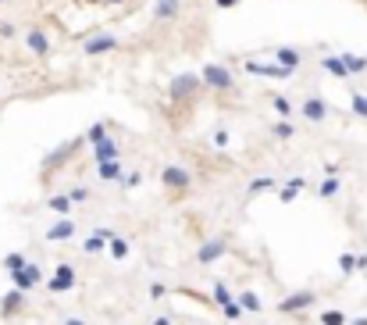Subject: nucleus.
Here are the masks:
<instances>
[{
  "instance_id": "obj_1",
  "label": "nucleus",
  "mask_w": 367,
  "mask_h": 325,
  "mask_svg": "<svg viewBox=\"0 0 367 325\" xmlns=\"http://www.w3.org/2000/svg\"><path fill=\"white\" fill-rule=\"evenodd\" d=\"M200 82L207 86V90H214V93H228V90H235V75H232V68L228 65H203V72H200Z\"/></svg>"
},
{
  "instance_id": "obj_2",
  "label": "nucleus",
  "mask_w": 367,
  "mask_h": 325,
  "mask_svg": "<svg viewBox=\"0 0 367 325\" xmlns=\"http://www.w3.org/2000/svg\"><path fill=\"white\" fill-rule=\"evenodd\" d=\"M200 90H203L200 72H182V75H175V79L168 82V97H171L175 104H182V100H193Z\"/></svg>"
},
{
  "instance_id": "obj_3",
  "label": "nucleus",
  "mask_w": 367,
  "mask_h": 325,
  "mask_svg": "<svg viewBox=\"0 0 367 325\" xmlns=\"http://www.w3.org/2000/svg\"><path fill=\"white\" fill-rule=\"evenodd\" d=\"M75 282H79V272H75V264L61 261L57 269L50 272V279H47V289L54 293V297H61V293H72V289H75Z\"/></svg>"
},
{
  "instance_id": "obj_4",
  "label": "nucleus",
  "mask_w": 367,
  "mask_h": 325,
  "mask_svg": "<svg viewBox=\"0 0 367 325\" xmlns=\"http://www.w3.org/2000/svg\"><path fill=\"white\" fill-rule=\"evenodd\" d=\"M318 304V293L314 289H296V293H289V297H282L279 304H274V311L279 315H303L307 308H314Z\"/></svg>"
},
{
  "instance_id": "obj_5",
  "label": "nucleus",
  "mask_w": 367,
  "mask_h": 325,
  "mask_svg": "<svg viewBox=\"0 0 367 325\" xmlns=\"http://www.w3.org/2000/svg\"><path fill=\"white\" fill-rule=\"evenodd\" d=\"M214 304H218L221 308V315L225 318H232V322H239L242 315H247V311H242V304H239V297H235V293L228 289V282H214Z\"/></svg>"
},
{
  "instance_id": "obj_6",
  "label": "nucleus",
  "mask_w": 367,
  "mask_h": 325,
  "mask_svg": "<svg viewBox=\"0 0 367 325\" xmlns=\"http://www.w3.org/2000/svg\"><path fill=\"white\" fill-rule=\"evenodd\" d=\"M8 279H11V286H15V289H22V293H29V289H36V286H43V282H47V275H43V269H40L36 261H29L22 272H15V275H8Z\"/></svg>"
},
{
  "instance_id": "obj_7",
  "label": "nucleus",
  "mask_w": 367,
  "mask_h": 325,
  "mask_svg": "<svg viewBox=\"0 0 367 325\" xmlns=\"http://www.w3.org/2000/svg\"><path fill=\"white\" fill-rule=\"evenodd\" d=\"M242 68H247L250 75H257V79H279V82H286V79H292L296 72H289V68H282V65H264V61H257V57H247L242 61Z\"/></svg>"
},
{
  "instance_id": "obj_8",
  "label": "nucleus",
  "mask_w": 367,
  "mask_h": 325,
  "mask_svg": "<svg viewBox=\"0 0 367 325\" xmlns=\"http://www.w3.org/2000/svg\"><path fill=\"white\" fill-rule=\"evenodd\" d=\"M161 183H164V190H189L193 186V172L182 168V165H164L161 168Z\"/></svg>"
},
{
  "instance_id": "obj_9",
  "label": "nucleus",
  "mask_w": 367,
  "mask_h": 325,
  "mask_svg": "<svg viewBox=\"0 0 367 325\" xmlns=\"http://www.w3.org/2000/svg\"><path fill=\"white\" fill-rule=\"evenodd\" d=\"M299 114L307 118V122L321 126L325 118H328V100H325L321 93H311V97H303V100H299Z\"/></svg>"
},
{
  "instance_id": "obj_10",
  "label": "nucleus",
  "mask_w": 367,
  "mask_h": 325,
  "mask_svg": "<svg viewBox=\"0 0 367 325\" xmlns=\"http://www.w3.org/2000/svg\"><path fill=\"white\" fill-rule=\"evenodd\" d=\"M121 43H118V36L114 33H100V36H89L86 43H82V54L86 57H104V54H111V50H118Z\"/></svg>"
},
{
  "instance_id": "obj_11",
  "label": "nucleus",
  "mask_w": 367,
  "mask_h": 325,
  "mask_svg": "<svg viewBox=\"0 0 367 325\" xmlns=\"http://www.w3.org/2000/svg\"><path fill=\"white\" fill-rule=\"evenodd\" d=\"M228 254V240L225 236H214V240H203L200 250H196V261L200 264H214V261H221Z\"/></svg>"
},
{
  "instance_id": "obj_12",
  "label": "nucleus",
  "mask_w": 367,
  "mask_h": 325,
  "mask_svg": "<svg viewBox=\"0 0 367 325\" xmlns=\"http://www.w3.org/2000/svg\"><path fill=\"white\" fill-rule=\"evenodd\" d=\"M22 311H25V293L11 286V289L4 293V297H0V318L11 322V318H18Z\"/></svg>"
},
{
  "instance_id": "obj_13",
  "label": "nucleus",
  "mask_w": 367,
  "mask_h": 325,
  "mask_svg": "<svg viewBox=\"0 0 367 325\" xmlns=\"http://www.w3.org/2000/svg\"><path fill=\"white\" fill-rule=\"evenodd\" d=\"M50 47H54V43H50V36L43 33L40 25H33V29L25 33V50L33 54V57H47V54H50Z\"/></svg>"
},
{
  "instance_id": "obj_14",
  "label": "nucleus",
  "mask_w": 367,
  "mask_h": 325,
  "mask_svg": "<svg viewBox=\"0 0 367 325\" xmlns=\"http://www.w3.org/2000/svg\"><path fill=\"white\" fill-rule=\"evenodd\" d=\"M75 232H79L75 218H57V222L47 229V240H50V243H65V240H72Z\"/></svg>"
},
{
  "instance_id": "obj_15",
  "label": "nucleus",
  "mask_w": 367,
  "mask_h": 325,
  "mask_svg": "<svg viewBox=\"0 0 367 325\" xmlns=\"http://www.w3.org/2000/svg\"><path fill=\"white\" fill-rule=\"evenodd\" d=\"M274 65H282V68H289V72H299L303 50H299V47H274Z\"/></svg>"
},
{
  "instance_id": "obj_16",
  "label": "nucleus",
  "mask_w": 367,
  "mask_h": 325,
  "mask_svg": "<svg viewBox=\"0 0 367 325\" xmlns=\"http://www.w3.org/2000/svg\"><path fill=\"white\" fill-rule=\"evenodd\" d=\"M97 179H104V183H121L125 179V161H104V165H97Z\"/></svg>"
},
{
  "instance_id": "obj_17",
  "label": "nucleus",
  "mask_w": 367,
  "mask_h": 325,
  "mask_svg": "<svg viewBox=\"0 0 367 325\" xmlns=\"http://www.w3.org/2000/svg\"><path fill=\"white\" fill-rule=\"evenodd\" d=\"M118 158H121V146H118L114 139H107V143H100V146H93V151H89V161H93V165L118 161Z\"/></svg>"
},
{
  "instance_id": "obj_18",
  "label": "nucleus",
  "mask_w": 367,
  "mask_h": 325,
  "mask_svg": "<svg viewBox=\"0 0 367 325\" xmlns=\"http://www.w3.org/2000/svg\"><path fill=\"white\" fill-rule=\"evenodd\" d=\"M182 15V0H154V18L157 22H175Z\"/></svg>"
},
{
  "instance_id": "obj_19",
  "label": "nucleus",
  "mask_w": 367,
  "mask_h": 325,
  "mask_svg": "<svg viewBox=\"0 0 367 325\" xmlns=\"http://www.w3.org/2000/svg\"><path fill=\"white\" fill-rule=\"evenodd\" d=\"M47 208H50L54 215H61V218H68L75 204H72V197H68L65 190H61V193H50V197H47Z\"/></svg>"
},
{
  "instance_id": "obj_20",
  "label": "nucleus",
  "mask_w": 367,
  "mask_h": 325,
  "mask_svg": "<svg viewBox=\"0 0 367 325\" xmlns=\"http://www.w3.org/2000/svg\"><path fill=\"white\" fill-rule=\"evenodd\" d=\"M75 146H79V139H68L65 146H61V151H54V154L43 161V175H50L57 165H65V158H72V151H75Z\"/></svg>"
},
{
  "instance_id": "obj_21",
  "label": "nucleus",
  "mask_w": 367,
  "mask_h": 325,
  "mask_svg": "<svg viewBox=\"0 0 367 325\" xmlns=\"http://www.w3.org/2000/svg\"><path fill=\"white\" fill-rule=\"evenodd\" d=\"M321 68H325L328 75H335V79H353L350 68L343 65V57H339V54H325V57H321Z\"/></svg>"
},
{
  "instance_id": "obj_22",
  "label": "nucleus",
  "mask_w": 367,
  "mask_h": 325,
  "mask_svg": "<svg viewBox=\"0 0 367 325\" xmlns=\"http://www.w3.org/2000/svg\"><path fill=\"white\" fill-rule=\"evenodd\" d=\"M303 190H307V179H299V175H296V179H289V183L279 190V200H282V204H292Z\"/></svg>"
},
{
  "instance_id": "obj_23",
  "label": "nucleus",
  "mask_w": 367,
  "mask_h": 325,
  "mask_svg": "<svg viewBox=\"0 0 367 325\" xmlns=\"http://www.w3.org/2000/svg\"><path fill=\"white\" fill-rule=\"evenodd\" d=\"M239 304H242V311H247V315H260V311H264L260 293H253V289H242V293H239Z\"/></svg>"
},
{
  "instance_id": "obj_24",
  "label": "nucleus",
  "mask_w": 367,
  "mask_h": 325,
  "mask_svg": "<svg viewBox=\"0 0 367 325\" xmlns=\"http://www.w3.org/2000/svg\"><path fill=\"white\" fill-rule=\"evenodd\" d=\"M271 107L279 111V118H292V114L299 111V104H296V100H289L286 93H274V97H271Z\"/></svg>"
},
{
  "instance_id": "obj_25",
  "label": "nucleus",
  "mask_w": 367,
  "mask_h": 325,
  "mask_svg": "<svg viewBox=\"0 0 367 325\" xmlns=\"http://www.w3.org/2000/svg\"><path fill=\"white\" fill-rule=\"evenodd\" d=\"M339 57H343V65L350 68V75H364V72H367V57H360V54H353V50H343Z\"/></svg>"
},
{
  "instance_id": "obj_26",
  "label": "nucleus",
  "mask_w": 367,
  "mask_h": 325,
  "mask_svg": "<svg viewBox=\"0 0 367 325\" xmlns=\"http://www.w3.org/2000/svg\"><path fill=\"white\" fill-rule=\"evenodd\" d=\"M111 139V133H107V122H93L86 129V143L89 146H100V143H107Z\"/></svg>"
},
{
  "instance_id": "obj_27",
  "label": "nucleus",
  "mask_w": 367,
  "mask_h": 325,
  "mask_svg": "<svg viewBox=\"0 0 367 325\" xmlns=\"http://www.w3.org/2000/svg\"><path fill=\"white\" fill-rule=\"evenodd\" d=\"M107 254H111L114 261H125V257L132 254V243L125 240V236H114V240L107 243Z\"/></svg>"
},
{
  "instance_id": "obj_28",
  "label": "nucleus",
  "mask_w": 367,
  "mask_h": 325,
  "mask_svg": "<svg viewBox=\"0 0 367 325\" xmlns=\"http://www.w3.org/2000/svg\"><path fill=\"white\" fill-rule=\"evenodd\" d=\"M271 136L279 139V143H289V139L296 136V126H292V118H279V122H274V129H271Z\"/></svg>"
},
{
  "instance_id": "obj_29",
  "label": "nucleus",
  "mask_w": 367,
  "mask_h": 325,
  "mask_svg": "<svg viewBox=\"0 0 367 325\" xmlns=\"http://www.w3.org/2000/svg\"><path fill=\"white\" fill-rule=\"evenodd\" d=\"M25 264H29V257H25L22 250H11V254H4V272H8V275L22 272V269H25Z\"/></svg>"
},
{
  "instance_id": "obj_30",
  "label": "nucleus",
  "mask_w": 367,
  "mask_h": 325,
  "mask_svg": "<svg viewBox=\"0 0 367 325\" xmlns=\"http://www.w3.org/2000/svg\"><path fill=\"white\" fill-rule=\"evenodd\" d=\"M107 243H111V240H104L100 232H93V236H86V240H82V250H86V254H104Z\"/></svg>"
},
{
  "instance_id": "obj_31",
  "label": "nucleus",
  "mask_w": 367,
  "mask_h": 325,
  "mask_svg": "<svg viewBox=\"0 0 367 325\" xmlns=\"http://www.w3.org/2000/svg\"><path fill=\"white\" fill-rule=\"evenodd\" d=\"M267 190H274V179H271V175H257V179H250V186H247L250 197H260V193H267Z\"/></svg>"
},
{
  "instance_id": "obj_32",
  "label": "nucleus",
  "mask_w": 367,
  "mask_h": 325,
  "mask_svg": "<svg viewBox=\"0 0 367 325\" xmlns=\"http://www.w3.org/2000/svg\"><path fill=\"white\" fill-rule=\"evenodd\" d=\"M339 190H343V183H339V179H321V183H318V197H321V200L339 197Z\"/></svg>"
},
{
  "instance_id": "obj_33",
  "label": "nucleus",
  "mask_w": 367,
  "mask_h": 325,
  "mask_svg": "<svg viewBox=\"0 0 367 325\" xmlns=\"http://www.w3.org/2000/svg\"><path fill=\"white\" fill-rule=\"evenodd\" d=\"M350 111L357 114V118H367V93H350Z\"/></svg>"
},
{
  "instance_id": "obj_34",
  "label": "nucleus",
  "mask_w": 367,
  "mask_h": 325,
  "mask_svg": "<svg viewBox=\"0 0 367 325\" xmlns=\"http://www.w3.org/2000/svg\"><path fill=\"white\" fill-rule=\"evenodd\" d=\"M339 272H343V275H353V272H357V254H350V250L339 254Z\"/></svg>"
},
{
  "instance_id": "obj_35",
  "label": "nucleus",
  "mask_w": 367,
  "mask_h": 325,
  "mask_svg": "<svg viewBox=\"0 0 367 325\" xmlns=\"http://www.w3.org/2000/svg\"><path fill=\"white\" fill-rule=\"evenodd\" d=\"M321 325H350L343 311H321Z\"/></svg>"
},
{
  "instance_id": "obj_36",
  "label": "nucleus",
  "mask_w": 367,
  "mask_h": 325,
  "mask_svg": "<svg viewBox=\"0 0 367 325\" xmlns=\"http://www.w3.org/2000/svg\"><path fill=\"white\" fill-rule=\"evenodd\" d=\"M214 146H218V151H228V143H232V133L228 129H214Z\"/></svg>"
},
{
  "instance_id": "obj_37",
  "label": "nucleus",
  "mask_w": 367,
  "mask_h": 325,
  "mask_svg": "<svg viewBox=\"0 0 367 325\" xmlns=\"http://www.w3.org/2000/svg\"><path fill=\"white\" fill-rule=\"evenodd\" d=\"M65 193L72 197V204H86V200H89V190H86V186H68Z\"/></svg>"
},
{
  "instance_id": "obj_38",
  "label": "nucleus",
  "mask_w": 367,
  "mask_h": 325,
  "mask_svg": "<svg viewBox=\"0 0 367 325\" xmlns=\"http://www.w3.org/2000/svg\"><path fill=\"white\" fill-rule=\"evenodd\" d=\"M15 33H18V29L11 22H0V40H15Z\"/></svg>"
},
{
  "instance_id": "obj_39",
  "label": "nucleus",
  "mask_w": 367,
  "mask_h": 325,
  "mask_svg": "<svg viewBox=\"0 0 367 325\" xmlns=\"http://www.w3.org/2000/svg\"><path fill=\"white\" fill-rule=\"evenodd\" d=\"M164 293H168V289H164V282H150V297H154V301H161Z\"/></svg>"
},
{
  "instance_id": "obj_40",
  "label": "nucleus",
  "mask_w": 367,
  "mask_h": 325,
  "mask_svg": "<svg viewBox=\"0 0 367 325\" xmlns=\"http://www.w3.org/2000/svg\"><path fill=\"white\" fill-rule=\"evenodd\" d=\"M121 186H129V190H136L139 186V172H129L125 179H121Z\"/></svg>"
},
{
  "instance_id": "obj_41",
  "label": "nucleus",
  "mask_w": 367,
  "mask_h": 325,
  "mask_svg": "<svg viewBox=\"0 0 367 325\" xmlns=\"http://www.w3.org/2000/svg\"><path fill=\"white\" fill-rule=\"evenodd\" d=\"M214 4H218L221 11H232V8H239V4H242V0H214Z\"/></svg>"
},
{
  "instance_id": "obj_42",
  "label": "nucleus",
  "mask_w": 367,
  "mask_h": 325,
  "mask_svg": "<svg viewBox=\"0 0 367 325\" xmlns=\"http://www.w3.org/2000/svg\"><path fill=\"white\" fill-rule=\"evenodd\" d=\"M61 325H89V322L79 318V315H68V318H61Z\"/></svg>"
},
{
  "instance_id": "obj_43",
  "label": "nucleus",
  "mask_w": 367,
  "mask_h": 325,
  "mask_svg": "<svg viewBox=\"0 0 367 325\" xmlns=\"http://www.w3.org/2000/svg\"><path fill=\"white\" fill-rule=\"evenodd\" d=\"M357 272H367V254H357Z\"/></svg>"
},
{
  "instance_id": "obj_44",
  "label": "nucleus",
  "mask_w": 367,
  "mask_h": 325,
  "mask_svg": "<svg viewBox=\"0 0 367 325\" xmlns=\"http://www.w3.org/2000/svg\"><path fill=\"white\" fill-rule=\"evenodd\" d=\"M150 325H175V322H171L168 315H157V318H154V322H150Z\"/></svg>"
},
{
  "instance_id": "obj_45",
  "label": "nucleus",
  "mask_w": 367,
  "mask_h": 325,
  "mask_svg": "<svg viewBox=\"0 0 367 325\" xmlns=\"http://www.w3.org/2000/svg\"><path fill=\"white\" fill-rule=\"evenodd\" d=\"M350 325H367V315H360V318H353Z\"/></svg>"
},
{
  "instance_id": "obj_46",
  "label": "nucleus",
  "mask_w": 367,
  "mask_h": 325,
  "mask_svg": "<svg viewBox=\"0 0 367 325\" xmlns=\"http://www.w3.org/2000/svg\"><path fill=\"white\" fill-rule=\"evenodd\" d=\"M104 4H111V8H114V4H125V0H104Z\"/></svg>"
},
{
  "instance_id": "obj_47",
  "label": "nucleus",
  "mask_w": 367,
  "mask_h": 325,
  "mask_svg": "<svg viewBox=\"0 0 367 325\" xmlns=\"http://www.w3.org/2000/svg\"><path fill=\"white\" fill-rule=\"evenodd\" d=\"M86 4H104V0H86Z\"/></svg>"
},
{
  "instance_id": "obj_48",
  "label": "nucleus",
  "mask_w": 367,
  "mask_h": 325,
  "mask_svg": "<svg viewBox=\"0 0 367 325\" xmlns=\"http://www.w3.org/2000/svg\"><path fill=\"white\" fill-rule=\"evenodd\" d=\"M0 8H4V0H0Z\"/></svg>"
}]
</instances>
